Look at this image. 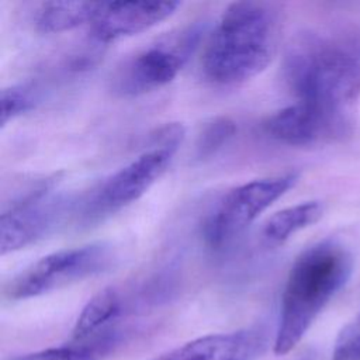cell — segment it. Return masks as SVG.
Segmentation results:
<instances>
[{
    "label": "cell",
    "mask_w": 360,
    "mask_h": 360,
    "mask_svg": "<svg viewBox=\"0 0 360 360\" xmlns=\"http://www.w3.org/2000/svg\"><path fill=\"white\" fill-rule=\"evenodd\" d=\"M184 138L181 124H166L153 135L148 149L118 169L89 201V217L112 214L139 200L169 169Z\"/></svg>",
    "instance_id": "277c9868"
},
{
    "label": "cell",
    "mask_w": 360,
    "mask_h": 360,
    "mask_svg": "<svg viewBox=\"0 0 360 360\" xmlns=\"http://www.w3.org/2000/svg\"><path fill=\"white\" fill-rule=\"evenodd\" d=\"M122 312V298L120 292L107 287L93 295L83 307L73 326V340H84L107 329L114 328L112 322Z\"/></svg>",
    "instance_id": "5bb4252c"
},
{
    "label": "cell",
    "mask_w": 360,
    "mask_h": 360,
    "mask_svg": "<svg viewBox=\"0 0 360 360\" xmlns=\"http://www.w3.org/2000/svg\"><path fill=\"white\" fill-rule=\"evenodd\" d=\"M330 360H360V312L339 332Z\"/></svg>",
    "instance_id": "ac0fdd59"
},
{
    "label": "cell",
    "mask_w": 360,
    "mask_h": 360,
    "mask_svg": "<svg viewBox=\"0 0 360 360\" xmlns=\"http://www.w3.org/2000/svg\"><path fill=\"white\" fill-rule=\"evenodd\" d=\"M118 343L120 333L112 328L84 340H73L69 345L11 357L8 360H101Z\"/></svg>",
    "instance_id": "9a60e30c"
},
{
    "label": "cell",
    "mask_w": 360,
    "mask_h": 360,
    "mask_svg": "<svg viewBox=\"0 0 360 360\" xmlns=\"http://www.w3.org/2000/svg\"><path fill=\"white\" fill-rule=\"evenodd\" d=\"M262 127L267 136L280 143L308 146L340 138L349 122L342 110L297 101L269 115Z\"/></svg>",
    "instance_id": "9c48e42d"
},
{
    "label": "cell",
    "mask_w": 360,
    "mask_h": 360,
    "mask_svg": "<svg viewBox=\"0 0 360 360\" xmlns=\"http://www.w3.org/2000/svg\"><path fill=\"white\" fill-rule=\"evenodd\" d=\"M352 269V255L338 240L323 239L301 252L281 294L276 354H285L300 343L321 311L347 283Z\"/></svg>",
    "instance_id": "7a4b0ae2"
},
{
    "label": "cell",
    "mask_w": 360,
    "mask_h": 360,
    "mask_svg": "<svg viewBox=\"0 0 360 360\" xmlns=\"http://www.w3.org/2000/svg\"><path fill=\"white\" fill-rule=\"evenodd\" d=\"M260 330L243 329L194 339L156 360H253L264 352Z\"/></svg>",
    "instance_id": "8fae6325"
},
{
    "label": "cell",
    "mask_w": 360,
    "mask_h": 360,
    "mask_svg": "<svg viewBox=\"0 0 360 360\" xmlns=\"http://www.w3.org/2000/svg\"><path fill=\"white\" fill-rule=\"evenodd\" d=\"M100 1H42L34 11V25L38 31L58 34L90 24Z\"/></svg>",
    "instance_id": "7c38bea8"
},
{
    "label": "cell",
    "mask_w": 360,
    "mask_h": 360,
    "mask_svg": "<svg viewBox=\"0 0 360 360\" xmlns=\"http://www.w3.org/2000/svg\"><path fill=\"white\" fill-rule=\"evenodd\" d=\"M280 38L278 13L262 1L229 4L210 32L201 70L217 86H238L271 62Z\"/></svg>",
    "instance_id": "6da1fadb"
},
{
    "label": "cell",
    "mask_w": 360,
    "mask_h": 360,
    "mask_svg": "<svg viewBox=\"0 0 360 360\" xmlns=\"http://www.w3.org/2000/svg\"><path fill=\"white\" fill-rule=\"evenodd\" d=\"M357 52H359V55H360V41H359V45H357Z\"/></svg>",
    "instance_id": "d6986e66"
},
{
    "label": "cell",
    "mask_w": 360,
    "mask_h": 360,
    "mask_svg": "<svg viewBox=\"0 0 360 360\" xmlns=\"http://www.w3.org/2000/svg\"><path fill=\"white\" fill-rule=\"evenodd\" d=\"M55 179L32 180L22 186L0 215V252L7 255L45 238L60 221L66 201L53 193Z\"/></svg>",
    "instance_id": "ba28073f"
},
{
    "label": "cell",
    "mask_w": 360,
    "mask_h": 360,
    "mask_svg": "<svg viewBox=\"0 0 360 360\" xmlns=\"http://www.w3.org/2000/svg\"><path fill=\"white\" fill-rule=\"evenodd\" d=\"M297 181V173H284L250 180L229 190L204 225L207 245L224 250Z\"/></svg>",
    "instance_id": "52a82bcc"
},
{
    "label": "cell",
    "mask_w": 360,
    "mask_h": 360,
    "mask_svg": "<svg viewBox=\"0 0 360 360\" xmlns=\"http://www.w3.org/2000/svg\"><path fill=\"white\" fill-rule=\"evenodd\" d=\"M323 214V204L318 200L304 201L273 214L262 229L263 242L269 248L285 243L297 232L315 224Z\"/></svg>",
    "instance_id": "4fadbf2b"
},
{
    "label": "cell",
    "mask_w": 360,
    "mask_h": 360,
    "mask_svg": "<svg viewBox=\"0 0 360 360\" xmlns=\"http://www.w3.org/2000/svg\"><path fill=\"white\" fill-rule=\"evenodd\" d=\"M284 77L298 101L342 110L360 93V63L345 49L307 35L291 45Z\"/></svg>",
    "instance_id": "3957f363"
},
{
    "label": "cell",
    "mask_w": 360,
    "mask_h": 360,
    "mask_svg": "<svg viewBox=\"0 0 360 360\" xmlns=\"http://www.w3.org/2000/svg\"><path fill=\"white\" fill-rule=\"evenodd\" d=\"M37 90L30 84H13L1 90V128L37 104Z\"/></svg>",
    "instance_id": "e0dca14e"
},
{
    "label": "cell",
    "mask_w": 360,
    "mask_h": 360,
    "mask_svg": "<svg viewBox=\"0 0 360 360\" xmlns=\"http://www.w3.org/2000/svg\"><path fill=\"white\" fill-rule=\"evenodd\" d=\"M236 125L228 117H215L205 122L195 142L197 158L204 159L215 155L235 135Z\"/></svg>",
    "instance_id": "2e32d148"
},
{
    "label": "cell",
    "mask_w": 360,
    "mask_h": 360,
    "mask_svg": "<svg viewBox=\"0 0 360 360\" xmlns=\"http://www.w3.org/2000/svg\"><path fill=\"white\" fill-rule=\"evenodd\" d=\"M181 6L180 1H100L90 25L91 37L98 42H114L143 32L169 18Z\"/></svg>",
    "instance_id": "30bf717a"
},
{
    "label": "cell",
    "mask_w": 360,
    "mask_h": 360,
    "mask_svg": "<svg viewBox=\"0 0 360 360\" xmlns=\"http://www.w3.org/2000/svg\"><path fill=\"white\" fill-rule=\"evenodd\" d=\"M202 32L201 24H193L138 51L114 72L112 91L120 97H138L165 87L187 63Z\"/></svg>",
    "instance_id": "5b68a950"
},
{
    "label": "cell",
    "mask_w": 360,
    "mask_h": 360,
    "mask_svg": "<svg viewBox=\"0 0 360 360\" xmlns=\"http://www.w3.org/2000/svg\"><path fill=\"white\" fill-rule=\"evenodd\" d=\"M114 250L105 242L87 243L52 252L20 271L8 281L4 294L10 300H27L82 281L107 270Z\"/></svg>",
    "instance_id": "8992f818"
}]
</instances>
